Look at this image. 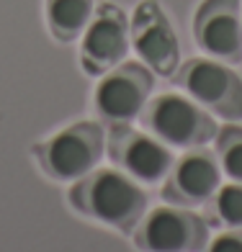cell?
Returning <instances> with one entry per match:
<instances>
[{
    "label": "cell",
    "instance_id": "obj_1",
    "mask_svg": "<svg viewBox=\"0 0 242 252\" xmlns=\"http://www.w3.org/2000/svg\"><path fill=\"white\" fill-rule=\"evenodd\" d=\"M72 211L119 234L134 232L147 211V193L121 170H93L72 183L67 193Z\"/></svg>",
    "mask_w": 242,
    "mask_h": 252
},
{
    "label": "cell",
    "instance_id": "obj_2",
    "mask_svg": "<svg viewBox=\"0 0 242 252\" xmlns=\"http://www.w3.org/2000/svg\"><path fill=\"white\" fill-rule=\"evenodd\" d=\"M106 134L96 121H77L54 136L31 147L34 162L41 173L57 183H75L93 173L101 162Z\"/></svg>",
    "mask_w": 242,
    "mask_h": 252
},
{
    "label": "cell",
    "instance_id": "obj_3",
    "mask_svg": "<svg viewBox=\"0 0 242 252\" xmlns=\"http://www.w3.org/2000/svg\"><path fill=\"white\" fill-rule=\"evenodd\" d=\"M139 121L147 134H152L168 147H178V150L204 147L219 131L209 111H204L196 100L178 93H163L157 98H149Z\"/></svg>",
    "mask_w": 242,
    "mask_h": 252
},
{
    "label": "cell",
    "instance_id": "obj_4",
    "mask_svg": "<svg viewBox=\"0 0 242 252\" xmlns=\"http://www.w3.org/2000/svg\"><path fill=\"white\" fill-rule=\"evenodd\" d=\"M173 83L216 119H242V77L229 64L211 57H193L175 70Z\"/></svg>",
    "mask_w": 242,
    "mask_h": 252
},
{
    "label": "cell",
    "instance_id": "obj_5",
    "mask_svg": "<svg viewBox=\"0 0 242 252\" xmlns=\"http://www.w3.org/2000/svg\"><path fill=\"white\" fill-rule=\"evenodd\" d=\"M155 88V75L144 62H121L106 75L93 93V108L108 126H129L142 116Z\"/></svg>",
    "mask_w": 242,
    "mask_h": 252
},
{
    "label": "cell",
    "instance_id": "obj_6",
    "mask_svg": "<svg viewBox=\"0 0 242 252\" xmlns=\"http://www.w3.org/2000/svg\"><path fill=\"white\" fill-rule=\"evenodd\" d=\"M209 245V224L183 206H160L134 226V247L139 252H204Z\"/></svg>",
    "mask_w": 242,
    "mask_h": 252
},
{
    "label": "cell",
    "instance_id": "obj_7",
    "mask_svg": "<svg viewBox=\"0 0 242 252\" xmlns=\"http://www.w3.org/2000/svg\"><path fill=\"white\" fill-rule=\"evenodd\" d=\"M129 18L113 3H101L80 36V64L85 75L101 77L129 54Z\"/></svg>",
    "mask_w": 242,
    "mask_h": 252
},
{
    "label": "cell",
    "instance_id": "obj_8",
    "mask_svg": "<svg viewBox=\"0 0 242 252\" xmlns=\"http://www.w3.org/2000/svg\"><path fill=\"white\" fill-rule=\"evenodd\" d=\"M108 157L124 175L142 186H157L170 173L175 157L168 144L155 139L147 131H134L132 126H111L108 134Z\"/></svg>",
    "mask_w": 242,
    "mask_h": 252
},
{
    "label": "cell",
    "instance_id": "obj_9",
    "mask_svg": "<svg viewBox=\"0 0 242 252\" xmlns=\"http://www.w3.org/2000/svg\"><path fill=\"white\" fill-rule=\"evenodd\" d=\"M132 47L155 75L173 77L180 67V47L165 10L157 0H142L129 21Z\"/></svg>",
    "mask_w": 242,
    "mask_h": 252
},
{
    "label": "cell",
    "instance_id": "obj_10",
    "mask_svg": "<svg viewBox=\"0 0 242 252\" xmlns=\"http://www.w3.org/2000/svg\"><path fill=\"white\" fill-rule=\"evenodd\" d=\"M196 47L224 64L242 62V3L201 0L193 16Z\"/></svg>",
    "mask_w": 242,
    "mask_h": 252
},
{
    "label": "cell",
    "instance_id": "obj_11",
    "mask_svg": "<svg viewBox=\"0 0 242 252\" xmlns=\"http://www.w3.org/2000/svg\"><path fill=\"white\" fill-rule=\"evenodd\" d=\"M219 180H222V167H219L216 155L204 147H196L178 162H173L160 196L168 203L183 206V209L204 206L219 190Z\"/></svg>",
    "mask_w": 242,
    "mask_h": 252
},
{
    "label": "cell",
    "instance_id": "obj_12",
    "mask_svg": "<svg viewBox=\"0 0 242 252\" xmlns=\"http://www.w3.org/2000/svg\"><path fill=\"white\" fill-rule=\"evenodd\" d=\"M90 16H93V0H47L49 33L62 44L83 36Z\"/></svg>",
    "mask_w": 242,
    "mask_h": 252
},
{
    "label": "cell",
    "instance_id": "obj_13",
    "mask_svg": "<svg viewBox=\"0 0 242 252\" xmlns=\"http://www.w3.org/2000/svg\"><path fill=\"white\" fill-rule=\"evenodd\" d=\"M214 144H216V159L222 173L229 180L242 183V126L235 124L222 126L214 136Z\"/></svg>",
    "mask_w": 242,
    "mask_h": 252
},
{
    "label": "cell",
    "instance_id": "obj_14",
    "mask_svg": "<svg viewBox=\"0 0 242 252\" xmlns=\"http://www.w3.org/2000/svg\"><path fill=\"white\" fill-rule=\"evenodd\" d=\"M209 219L229 229L242 226V183L222 186L209 201Z\"/></svg>",
    "mask_w": 242,
    "mask_h": 252
},
{
    "label": "cell",
    "instance_id": "obj_15",
    "mask_svg": "<svg viewBox=\"0 0 242 252\" xmlns=\"http://www.w3.org/2000/svg\"><path fill=\"white\" fill-rule=\"evenodd\" d=\"M204 252H242V226L214 237Z\"/></svg>",
    "mask_w": 242,
    "mask_h": 252
}]
</instances>
